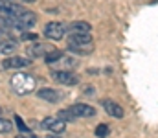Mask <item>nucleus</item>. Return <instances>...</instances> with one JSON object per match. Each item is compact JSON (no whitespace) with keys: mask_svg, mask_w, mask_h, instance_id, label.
Returning a JSON list of instances; mask_svg holds the SVG:
<instances>
[{"mask_svg":"<svg viewBox=\"0 0 158 138\" xmlns=\"http://www.w3.org/2000/svg\"><path fill=\"white\" fill-rule=\"evenodd\" d=\"M52 50H55L52 44L48 43H33L31 46H28V57L30 59H37V57H46Z\"/></svg>","mask_w":158,"mask_h":138,"instance_id":"7","label":"nucleus"},{"mask_svg":"<svg viewBox=\"0 0 158 138\" xmlns=\"http://www.w3.org/2000/svg\"><path fill=\"white\" fill-rule=\"evenodd\" d=\"M37 98L42 101H48V103H59L63 99V94L55 89H40V90H37Z\"/></svg>","mask_w":158,"mask_h":138,"instance_id":"9","label":"nucleus"},{"mask_svg":"<svg viewBox=\"0 0 158 138\" xmlns=\"http://www.w3.org/2000/svg\"><path fill=\"white\" fill-rule=\"evenodd\" d=\"M19 43L15 39H2L0 41V55H11L17 52Z\"/></svg>","mask_w":158,"mask_h":138,"instance_id":"12","label":"nucleus"},{"mask_svg":"<svg viewBox=\"0 0 158 138\" xmlns=\"http://www.w3.org/2000/svg\"><path fill=\"white\" fill-rule=\"evenodd\" d=\"M46 138H59V136H55V135H50V136H46Z\"/></svg>","mask_w":158,"mask_h":138,"instance_id":"22","label":"nucleus"},{"mask_svg":"<svg viewBox=\"0 0 158 138\" xmlns=\"http://www.w3.org/2000/svg\"><path fill=\"white\" fill-rule=\"evenodd\" d=\"M40 127H42V129H48V131L53 133V135H61V133H64V129H66V122L61 120L59 116H57V118L46 116V118L40 122Z\"/></svg>","mask_w":158,"mask_h":138,"instance_id":"4","label":"nucleus"},{"mask_svg":"<svg viewBox=\"0 0 158 138\" xmlns=\"http://www.w3.org/2000/svg\"><path fill=\"white\" fill-rule=\"evenodd\" d=\"M68 50L79 53V55H90L94 52V43H92V35L85 33V35H70L68 39Z\"/></svg>","mask_w":158,"mask_h":138,"instance_id":"2","label":"nucleus"},{"mask_svg":"<svg viewBox=\"0 0 158 138\" xmlns=\"http://www.w3.org/2000/svg\"><path fill=\"white\" fill-rule=\"evenodd\" d=\"M103 109L112 118H123V109L119 107L116 101H112V99H103Z\"/></svg>","mask_w":158,"mask_h":138,"instance_id":"11","label":"nucleus"},{"mask_svg":"<svg viewBox=\"0 0 158 138\" xmlns=\"http://www.w3.org/2000/svg\"><path fill=\"white\" fill-rule=\"evenodd\" d=\"M9 83H11L13 92H17L19 96L31 94V92L35 90V87H37L35 77H33V76H30V74H24V72H17L15 76H11Z\"/></svg>","mask_w":158,"mask_h":138,"instance_id":"1","label":"nucleus"},{"mask_svg":"<svg viewBox=\"0 0 158 138\" xmlns=\"http://www.w3.org/2000/svg\"><path fill=\"white\" fill-rule=\"evenodd\" d=\"M11 131H13V123L9 120H6V118L0 116V135H7Z\"/></svg>","mask_w":158,"mask_h":138,"instance_id":"14","label":"nucleus"},{"mask_svg":"<svg viewBox=\"0 0 158 138\" xmlns=\"http://www.w3.org/2000/svg\"><path fill=\"white\" fill-rule=\"evenodd\" d=\"M31 63V59L28 57H19V55H11V57H7V59H4L2 63H0V68L2 70H15V68H24V66H28Z\"/></svg>","mask_w":158,"mask_h":138,"instance_id":"6","label":"nucleus"},{"mask_svg":"<svg viewBox=\"0 0 158 138\" xmlns=\"http://www.w3.org/2000/svg\"><path fill=\"white\" fill-rule=\"evenodd\" d=\"M52 77L61 83V85H66V87H74L79 83V77L76 74H72L70 70H53L52 72Z\"/></svg>","mask_w":158,"mask_h":138,"instance_id":"5","label":"nucleus"},{"mask_svg":"<svg viewBox=\"0 0 158 138\" xmlns=\"http://www.w3.org/2000/svg\"><path fill=\"white\" fill-rule=\"evenodd\" d=\"M19 17V20H20V24H22V28H31V26H35V22H37V15L35 13H31V11H28V9H24L20 15H17Z\"/></svg>","mask_w":158,"mask_h":138,"instance_id":"13","label":"nucleus"},{"mask_svg":"<svg viewBox=\"0 0 158 138\" xmlns=\"http://www.w3.org/2000/svg\"><path fill=\"white\" fill-rule=\"evenodd\" d=\"M15 123H17V127H19V131L22 133V135H31V131H30V127L22 122V118L20 116H17L15 114Z\"/></svg>","mask_w":158,"mask_h":138,"instance_id":"15","label":"nucleus"},{"mask_svg":"<svg viewBox=\"0 0 158 138\" xmlns=\"http://www.w3.org/2000/svg\"><path fill=\"white\" fill-rule=\"evenodd\" d=\"M2 35H4V28H0V37H2Z\"/></svg>","mask_w":158,"mask_h":138,"instance_id":"21","label":"nucleus"},{"mask_svg":"<svg viewBox=\"0 0 158 138\" xmlns=\"http://www.w3.org/2000/svg\"><path fill=\"white\" fill-rule=\"evenodd\" d=\"M2 112H4V109H2V107H0V116H2Z\"/></svg>","mask_w":158,"mask_h":138,"instance_id":"23","label":"nucleus"},{"mask_svg":"<svg viewBox=\"0 0 158 138\" xmlns=\"http://www.w3.org/2000/svg\"><path fill=\"white\" fill-rule=\"evenodd\" d=\"M70 109L77 118H92V116H96V109L92 105H86V103H74Z\"/></svg>","mask_w":158,"mask_h":138,"instance_id":"10","label":"nucleus"},{"mask_svg":"<svg viewBox=\"0 0 158 138\" xmlns=\"http://www.w3.org/2000/svg\"><path fill=\"white\" fill-rule=\"evenodd\" d=\"M90 30H92V26L86 20H76L66 26V31L70 35H85V33H90Z\"/></svg>","mask_w":158,"mask_h":138,"instance_id":"8","label":"nucleus"},{"mask_svg":"<svg viewBox=\"0 0 158 138\" xmlns=\"http://www.w3.org/2000/svg\"><path fill=\"white\" fill-rule=\"evenodd\" d=\"M59 118H61V120H64V122H72V120H76L77 116L72 112V109H64V111H61V112H59Z\"/></svg>","mask_w":158,"mask_h":138,"instance_id":"18","label":"nucleus"},{"mask_svg":"<svg viewBox=\"0 0 158 138\" xmlns=\"http://www.w3.org/2000/svg\"><path fill=\"white\" fill-rule=\"evenodd\" d=\"M109 125L107 123H99L98 127H96V136L98 138H105V136H109Z\"/></svg>","mask_w":158,"mask_h":138,"instance_id":"17","label":"nucleus"},{"mask_svg":"<svg viewBox=\"0 0 158 138\" xmlns=\"http://www.w3.org/2000/svg\"><path fill=\"white\" fill-rule=\"evenodd\" d=\"M44 35L46 39H52V41H61L64 35H66V26L63 22H48L44 26Z\"/></svg>","mask_w":158,"mask_h":138,"instance_id":"3","label":"nucleus"},{"mask_svg":"<svg viewBox=\"0 0 158 138\" xmlns=\"http://www.w3.org/2000/svg\"><path fill=\"white\" fill-rule=\"evenodd\" d=\"M74 65H76V63H74V59H68V57H64V55L59 59V68H64V70H68V68H72Z\"/></svg>","mask_w":158,"mask_h":138,"instance_id":"19","label":"nucleus"},{"mask_svg":"<svg viewBox=\"0 0 158 138\" xmlns=\"http://www.w3.org/2000/svg\"><path fill=\"white\" fill-rule=\"evenodd\" d=\"M22 39H24V41H35L37 35H35V33H22Z\"/></svg>","mask_w":158,"mask_h":138,"instance_id":"20","label":"nucleus"},{"mask_svg":"<svg viewBox=\"0 0 158 138\" xmlns=\"http://www.w3.org/2000/svg\"><path fill=\"white\" fill-rule=\"evenodd\" d=\"M63 57V52H59V50H52L46 57H44V61L46 63H55V61H59Z\"/></svg>","mask_w":158,"mask_h":138,"instance_id":"16","label":"nucleus"}]
</instances>
